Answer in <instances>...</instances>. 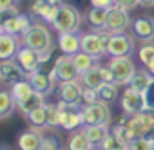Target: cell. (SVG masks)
I'll list each match as a JSON object with an SVG mask.
<instances>
[{"label": "cell", "mask_w": 154, "mask_h": 150, "mask_svg": "<svg viewBox=\"0 0 154 150\" xmlns=\"http://www.w3.org/2000/svg\"><path fill=\"white\" fill-rule=\"evenodd\" d=\"M20 44L33 49V51H38V52H45V51L54 49V42H53V34H51L49 27L38 20H35L31 24V27L20 36Z\"/></svg>", "instance_id": "1"}, {"label": "cell", "mask_w": 154, "mask_h": 150, "mask_svg": "<svg viewBox=\"0 0 154 150\" xmlns=\"http://www.w3.org/2000/svg\"><path fill=\"white\" fill-rule=\"evenodd\" d=\"M51 27L56 31V33H80V27H82V13L76 9L72 4H67L63 2L53 22H51Z\"/></svg>", "instance_id": "2"}, {"label": "cell", "mask_w": 154, "mask_h": 150, "mask_svg": "<svg viewBox=\"0 0 154 150\" xmlns=\"http://www.w3.org/2000/svg\"><path fill=\"white\" fill-rule=\"evenodd\" d=\"M120 119L127 123V127L131 128V132H132L134 137L147 136L150 130H154V107L147 105L143 110H140L136 114H131V116L123 114Z\"/></svg>", "instance_id": "3"}, {"label": "cell", "mask_w": 154, "mask_h": 150, "mask_svg": "<svg viewBox=\"0 0 154 150\" xmlns=\"http://www.w3.org/2000/svg\"><path fill=\"white\" fill-rule=\"evenodd\" d=\"M82 119L84 125H102L109 127L111 123V109L105 101H93V103H82Z\"/></svg>", "instance_id": "4"}, {"label": "cell", "mask_w": 154, "mask_h": 150, "mask_svg": "<svg viewBox=\"0 0 154 150\" xmlns=\"http://www.w3.org/2000/svg\"><path fill=\"white\" fill-rule=\"evenodd\" d=\"M107 31H89L82 34V51L91 54L94 60H100L102 56L107 54V40H109Z\"/></svg>", "instance_id": "5"}, {"label": "cell", "mask_w": 154, "mask_h": 150, "mask_svg": "<svg viewBox=\"0 0 154 150\" xmlns=\"http://www.w3.org/2000/svg\"><path fill=\"white\" fill-rule=\"evenodd\" d=\"M107 65L112 70V76H114V83L118 87H127L132 74L136 70L134 62L131 56H120V58H111L107 62Z\"/></svg>", "instance_id": "6"}, {"label": "cell", "mask_w": 154, "mask_h": 150, "mask_svg": "<svg viewBox=\"0 0 154 150\" xmlns=\"http://www.w3.org/2000/svg\"><path fill=\"white\" fill-rule=\"evenodd\" d=\"M132 52H134V36H131L129 33L109 34V40H107V56L109 58L131 56Z\"/></svg>", "instance_id": "7"}, {"label": "cell", "mask_w": 154, "mask_h": 150, "mask_svg": "<svg viewBox=\"0 0 154 150\" xmlns=\"http://www.w3.org/2000/svg\"><path fill=\"white\" fill-rule=\"evenodd\" d=\"M58 110H60V128L62 130H76L84 127L82 119V105H69L63 101H58Z\"/></svg>", "instance_id": "8"}, {"label": "cell", "mask_w": 154, "mask_h": 150, "mask_svg": "<svg viewBox=\"0 0 154 150\" xmlns=\"http://www.w3.org/2000/svg\"><path fill=\"white\" fill-rule=\"evenodd\" d=\"M56 96H58V101H63V103H69V105H82L84 103V85L78 80L58 82Z\"/></svg>", "instance_id": "9"}, {"label": "cell", "mask_w": 154, "mask_h": 150, "mask_svg": "<svg viewBox=\"0 0 154 150\" xmlns=\"http://www.w3.org/2000/svg\"><path fill=\"white\" fill-rule=\"evenodd\" d=\"M132 20L129 16V11L120 8V6H112L107 13V22H105V31L114 34V33H127V29L131 27Z\"/></svg>", "instance_id": "10"}, {"label": "cell", "mask_w": 154, "mask_h": 150, "mask_svg": "<svg viewBox=\"0 0 154 150\" xmlns=\"http://www.w3.org/2000/svg\"><path fill=\"white\" fill-rule=\"evenodd\" d=\"M63 4V0H33L29 6V13L44 24H51L58 8Z\"/></svg>", "instance_id": "11"}, {"label": "cell", "mask_w": 154, "mask_h": 150, "mask_svg": "<svg viewBox=\"0 0 154 150\" xmlns=\"http://www.w3.org/2000/svg\"><path fill=\"white\" fill-rule=\"evenodd\" d=\"M147 105H149L147 94H141V92H138V91H134L131 87H125V91H123V94L120 98V107H122L123 114H129V116L136 114V112L143 110Z\"/></svg>", "instance_id": "12"}, {"label": "cell", "mask_w": 154, "mask_h": 150, "mask_svg": "<svg viewBox=\"0 0 154 150\" xmlns=\"http://www.w3.org/2000/svg\"><path fill=\"white\" fill-rule=\"evenodd\" d=\"M27 74L24 72V69L20 67V63L15 60V58H9V60H0V80H2L4 85L11 87L15 85L17 82L24 80Z\"/></svg>", "instance_id": "13"}, {"label": "cell", "mask_w": 154, "mask_h": 150, "mask_svg": "<svg viewBox=\"0 0 154 150\" xmlns=\"http://www.w3.org/2000/svg\"><path fill=\"white\" fill-rule=\"evenodd\" d=\"M15 60L20 63V67L24 69L26 74H31V72L42 69V65H44L40 52H38V51H33V49H29V47H26V45H20V49H18Z\"/></svg>", "instance_id": "14"}, {"label": "cell", "mask_w": 154, "mask_h": 150, "mask_svg": "<svg viewBox=\"0 0 154 150\" xmlns=\"http://www.w3.org/2000/svg\"><path fill=\"white\" fill-rule=\"evenodd\" d=\"M33 22H35V16H33L31 13H29V15H27V13H18V15L9 16V18L4 20V33L20 38V36L31 27Z\"/></svg>", "instance_id": "15"}, {"label": "cell", "mask_w": 154, "mask_h": 150, "mask_svg": "<svg viewBox=\"0 0 154 150\" xmlns=\"http://www.w3.org/2000/svg\"><path fill=\"white\" fill-rule=\"evenodd\" d=\"M131 27H132V34L140 42H143V44L154 42V16L141 15V16H138V18L132 20Z\"/></svg>", "instance_id": "16"}, {"label": "cell", "mask_w": 154, "mask_h": 150, "mask_svg": "<svg viewBox=\"0 0 154 150\" xmlns=\"http://www.w3.org/2000/svg\"><path fill=\"white\" fill-rule=\"evenodd\" d=\"M54 72H56V78L58 82H74L80 78L78 70H76L74 63H72V56L69 54H60L54 62Z\"/></svg>", "instance_id": "17"}, {"label": "cell", "mask_w": 154, "mask_h": 150, "mask_svg": "<svg viewBox=\"0 0 154 150\" xmlns=\"http://www.w3.org/2000/svg\"><path fill=\"white\" fill-rule=\"evenodd\" d=\"M26 78H27L29 83L33 85L35 92H40V94H44V96H49V94L56 89V85H58V83L49 76V72H45L44 69H38V70L27 74Z\"/></svg>", "instance_id": "18"}, {"label": "cell", "mask_w": 154, "mask_h": 150, "mask_svg": "<svg viewBox=\"0 0 154 150\" xmlns=\"http://www.w3.org/2000/svg\"><path fill=\"white\" fill-rule=\"evenodd\" d=\"M42 141H44V136L36 128L22 130L17 136V146H18V150H42Z\"/></svg>", "instance_id": "19"}, {"label": "cell", "mask_w": 154, "mask_h": 150, "mask_svg": "<svg viewBox=\"0 0 154 150\" xmlns=\"http://www.w3.org/2000/svg\"><path fill=\"white\" fill-rule=\"evenodd\" d=\"M58 47L62 54H76L82 51V34L80 33H58Z\"/></svg>", "instance_id": "20"}, {"label": "cell", "mask_w": 154, "mask_h": 150, "mask_svg": "<svg viewBox=\"0 0 154 150\" xmlns=\"http://www.w3.org/2000/svg\"><path fill=\"white\" fill-rule=\"evenodd\" d=\"M152 83H154V76L147 69H136L127 87H131V89H134V91H138L141 94H147L149 89L152 87Z\"/></svg>", "instance_id": "21"}, {"label": "cell", "mask_w": 154, "mask_h": 150, "mask_svg": "<svg viewBox=\"0 0 154 150\" xmlns=\"http://www.w3.org/2000/svg\"><path fill=\"white\" fill-rule=\"evenodd\" d=\"M20 38L18 36H13V34H8V33H0V60H9V58H15L18 49H20Z\"/></svg>", "instance_id": "22"}, {"label": "cell", "mask_w": 154, "mask_h": 150, "mask_svg": "<svg viewBox=\"0 0 154 150\" xmlns=\"http://www.w3.org/2000/svg\"><path fill=\"white\" fill-rule=\"evenodd\" d=\"M78 82L85 87V89H98L100 85H103L105 82H103V78H102V70H100V63H96V65H93L89 70H85L84 74H80V78H78Z\"/></svg>", "instance_id": "23"}, {"label": "cell", "mask_w": 154, "mask_h": 150, "mask_svg": "<svg viewBox=\"0 0 154 150\" xmlns=\"http://www.w3.org/2000/svg\"><path fill=\"white\" fill-rule=\"evenodd\" d=\"M67 150H93V145L91 141L87 139L84 128H76V130H71L69 132V137H67Z\"/></svg>", "instance_id": "24"}, {"label": "cell", "mask_w": 154, "mask_h": 150, "mask_svg": "<svg viewBox=\"0 0 154 150\" xmlns=\"http://www.w3.org/2000/svg\"><path fill=\"white\" fill-rule=\"evenodd\" d=\"M82 128H84L87 139L91 141L93 148H98V146L103 143V139L107 137L109 130H111L109 127H102V125H84Z\"/></svg>", "instance_id": "25"}, {"label": "cell", "mask_w": 154, "mask_h": 150, "mask_svg": "<svg viewBox=\"0 0 154 150\" xmlns=\"http://www.w3.org/2000/svg\"><path fill=\"white\" fill-rule=\"evenodd\" d=\"M107 13L109 9H102V8H91L87 9V22L91 26L93 31H105V22H107Z\"/></svg>", "instance_id": "26"}, {"label": "cell", "mask_w": 154, "mask_h": 150, "mask_svg": "<svg viewBox=\"0 0 154 150\" xmlns=\"http://www.w3.org/2000/svg\"><path fill=\"white\" fill-rule=\"evenodd\" d=\"M15 110H17V101H15L11 91L0 89V121L11 118Z\"/></svg>", "instance_id": "27"}, {"label": "cell", "mask_w": 154, "mask_h": 150, "mask_svg": "<svg viewBox=\"0 0 154 150\" xmlns=\"http://www.w3.org/2000/svg\"><path fill=\"white\" fill-rule=\"evenodd\" d=\"M45 103V96L44 94H40V92H33L29 98H26V100H22V101H18L17 103V110L20 112V114H29L31 110H35V109H38V107H42Z\"/></svg>", "instance_id": "28"}, {"label": "cell", "mask_w": 154, "mask_h": 150, "mask_svg": "<svg viewBox=\"0 0 154 150\" xmlns=\"http://www.w3.org/2000/svg\"><path fill=\"white\" fill-rule=\"evenodd\" d=\"M26 119L27 123L31 125V128H36V130H44L47 128V114H45V103L35 110H31L29 114H26Z\"/></svg>", "instance_id": "29"}, {"label": "cell", "mask_w": 154, "mask_h": 150, "mask_svg": "<svg viewBox=\"0 0 154 150\" xmlns=\"http://www.w3.org/2000/svg\"><path fill=\"white\" fill-rule=\"evenodd\" d=\"M9 91H11V94H13V98H15V101H17V103H18V101H22V100H26V98H29V96L35 92V89H33V85L29 83V80H27V78H24V80L17 82L15 85H11V87H9Z\"/></svg>", "instance_id": "30"}, {"label": "cell", "mask_w": 154, "mask_h": 150, "mask_svg": "<svg viewBox=\"0 0 154 150\" xmlns=\"http://www.w3.org/2000/svg\"><path fill=\"white\" fill-rule=\"evenodd\" d=\"M72 63H74L76 70H78V74H84V72H85V70H89L93 65H96V63H98V60H94L91 54H87V52L80 51V52L72 54Z\"/></svg>", "instance_id": "31"}, {"label": "cell", "mask_w": 154, "mask_h": 150, "mask_svg": "<svg viewBox=\"0 0 154 150\" xmlns=\"http://www.w3.org/2000/svg\"><path fill=\"white\" fill-rule=\"evenodd\" d=\"M96 92H98L100 101H105L109 105L118 100V85L116 83H103L96 89Z\"/></svg>", "instance_id": "32"}, {"label": "cell", "mask_w": 154, "mask_h": 150, "mask_svg": "<svg viewBox=\"0 0 154 150\" xmlns=\"http://www.w3.org/2000/svg\"><path fill=\"white\" fill-rule=\"evenodd\" d=\"M98 150H129V145L123 143L122 139H118L111 130L107 134V137L103 139V143L98 146Z\"/></svg>", "instance_id": "33"}, {"label": "cell", "mask_w": 154, "mask_h": 150, "mask_svg": "<svg viewBox=\"0 0 154 150\" xmlns=\"http://www.w3.org/2000/svg\"><path fill=\"white\" fill-rule=\"evenodd\" d=\"M111 132H112L118 139H122L123 143H127V145L134 139V136H132L131 128H129V127H127V123H125V121H122V119H118V123L111 128Z\"/></svg>", "instance_id": "34"}, {"label": "cell", "mask_w": 154, "mask_h": 150, "mask_svg": "<svg viewBox=\"0 0 154 150\" xmlns=\"http://www.w3.org/2000/svg\"><path fill=\"white\" fill-rule=\"evenodd\" d=\"M45 114H47V128H60V110H58V105L45 101Z\"/></svg>", "instance_id": "35"}, {"label": "cell", "mask_w": 154, "mask_h": 150, "mask_svg": "<svg viewBox=\"0 0 154 150\" xmlns=\"http://www.w3.org/2000/svg\"><path fill=\"white\" fill-rule=\"evenodd\" d=\"M150 148H152V141H150L147 136L134 137V139L129 143V150H150Z\"/></svg>", "instance_id": "36"}, {"label": "cell", "mask_w": 154, "mask_h": 150, "mask_svg": "<svg viewBox=\"0 0 154 150\" xmlns=\"http://www.w3.org/2000/svg\"><path fill=\"white\" fill-rule=\"evenodd\" d=\"M62 145L56 137H44L42 141V150H60Z\"/></svg>", "instance_id": "37"}, {"label": "cell", "mask_w": 154, "mask_h": 150, "mask_svg": "<svg viewBox=\"0 0 154 150\" xmlns=\"http://www.w3.org/2000/svg\"><path fill=\"white\" fill-rule=\"evenodd\" d=\"M91 8H102V9H111L116 6V0H89Z\"/></svg>", "instance_id": "38"}, {"label": "cell", "mask_w": 154, "mask_h": 150, "mask_svg": "<svg viewBox=\"0 0 154 150\" xmlns=\"http://www.w3.org/2000/svg\"><path fill=\"white\" fill-rule=\"evenodd\" d=\"M116 6H120L127 11H132L140 6V0H116Z\"/></svg>", "instance_id": "39"}, {"label": "cell", "mask_w": 154, "mask_h": 150, "mask_svg": "<svg viewBox=\"0 0 154 150\" xmlns=\"http://www.w3.org/2000/svg\"><path fill=\"white\" fill-rule=\"evenodd\" d=\"M98 92L94 89H85L84 87V103H93V101H98Z\"/></svg>", "instance_id": "40"}, {"label": "cell", "mask_w": 154, "mask_h": 150, "mask_svg": "<svg viewBox=\"0 0 154 150\" xmlns=\"http://www.w3.org/2000/svg\"><path fill=\"white\" fill-rule=\"evenodd\" d=\"M18 2H20V0H0V13L8 11L13 6H18Z\"/></svg>", "instance_id": "41"}, {"label": "cell", "mask_w": 154, "mask_h": 150, "mask_svg": "<svg viewBox=\"0 0 154 150\" xmlns=\"http://www.w3.org/2000/svg\"><path fill=\"white\" fill-rule=\"evenodd\" d=\"M147 101H149V105L154 107V83H152V87H150L149 92H147Z\"/></svg>", "instance_id": "42"}, {"label": "cell", "mask_w": 154, "mask_h": 150, "mask_svg": "<svg viewBox=\"0 0 154 150\" xmlns=\"http://www.w3.org/2000/svg\"><path fill=\"white\" fill-rule=\"evenodd\" d=\"M143 67H145V69H147V70L152 74V76H154V56H152V58H150V60H149V62H147Z\"/></svg>", "instance_id": "43"}, {"label": "cell", "mask_w": 154, "mask_h": 150, "mask_svg": "<svg viewBox=\"0 0 154 150\" xmlns=\"http://www.w3.org/2000/svg\"><path fill=\"white\" fill-rule=\"evenodd\" d=\"M140 6L145 9H150V8H154V0H140Z\"/></svg>", "instance_id": "44"}, {"label": "cell", "mask_w": 154, "mask_h": 150, "mask_svg": "<svg viewBox=\"0 0 154 150\" xmlns=\"http://www.w3.org/2000/svg\"><path fill=\"white\" fill-rule=\"evenodd\" d=\"M4 31V18H2V13H0V33Z\"/></svg>", "instance_id": "45"}, {"label": "cell", "mask_w": 154, "mask_h": 150, "mask_svg": "<svg viewBox=\"0 0 154 150\" xmlns=\"http://www.w3.org/2000/svg\"><path fill=\"white\" fill-rule=\"evenodd\" d=\"M0 150H11V148H9L8 145H0Z\"/></svg>", "instance_id": "46"}, {"label": "cell", "mask_w": 154, "mask_h": 150, "mask_svg": "<svg viewBox=\"0 0 154 150\" xmlns=\"http://www.w3.org/2000/svg\"><path fill=\"white\" fill-rule=\"evenodd\" d=\"M0 85H2V80H0Z\"/></svg>", "instance_id": "47"}, {"label": "cell", "mask_w": 154, "mask_h": 150, "mask_svg": "<svg viewBox=\"0 0 154 150\" xmlns=\"http://www.w3.org/2000/svg\"><path fill=\"white\" fill-rule=\"evenodd\" d=\"M93 150H98V148H93Z\"/></svg>", "instance_id": "48"}, {"label": "cell", "mask_w": 154, "mask_h": 150, "mask_svg": "<svg viewBox=\"0 0 154 150\" xmlns=\"http://www.w3.org/2000/svg\"><path fill=\"white\" fill-rule=\"evenodd\" d=\"M60 150H63V148H60Z\"/></svg>", "instance_id": "49"}]
</instances>
